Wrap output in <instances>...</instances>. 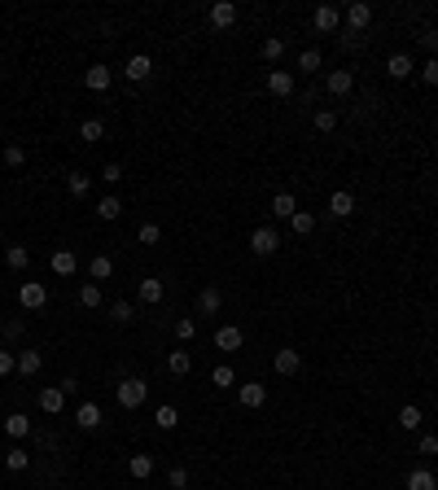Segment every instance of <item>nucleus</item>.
<instances>
[{
    "instance_id": "nucleus-38",
    "label": "nucleus",
    "mask_w": 438,
    "mask_h": 490,
    "mask_svg": "<svg viewBox=\"0 0 438 490\" xmlns=\"http://www.w3.org/2000/svg\"><path fill=\"white\" fill-rule=\"evenodd\" d=\"M210 385H219V389H233V385H237V372H233L228 364H219L215 372H210Z\"/></svg>"
},
{
    "instance_id": "nucleus-12",
    "label": "nucleus",
    "mask_w": 438,
    "mask_h": 490,
    "mask_svg": "<svg viewBox=\"0 0 438 490\" xmlns=\"http://www.w3.org/2000/svg\"><path fill=\"white\" fill-rule=\"evenodd\" d=\"M342 18L351 22V31H364V27L372 22V5H368V0H355V5H346Z\"/></svg>"
},
{
    "instance_id": "nucleus-25",
    "label": "nucleus",
    "mask_w": 438,
    "mask_h": 490,
    "mask_svg": "<svg viewBox=\"0 0 438 490\" xmlns=\"http://www.w3.org/2000/svg\"><path fill=\"white\" fill-rule=\"evenodd\" d=\"M294 210H298L294 193H277V198H272V215L277 219H294Z\"/></svg>"
},
{
    "instance_id": "nucleus-29",
    "label": "nucleus",
    "mask_w": 438,
    "mask_h": 490,
    "mask_svg": "<svg viewBox=\"0 0 438 490\" xmlns=\"http://www.w3.org/2000/svg\"><path fill=\"white\" fill-rule=\"evenodd\" d=\"M408 490H438V477L430 468H412L408 473Z\"/></svg>"
},
{
    "instance_id": "nucleus-49",
    "label": "nucleus",
    "mask_w": 438,
    "mask_h": 490,
    "mask_svg": "<svg viewBox=\"0 0 438 490\" xmlns=\"http://www.w3.org/2000/svg\"><path fill=\"white\" fill-rule=\"evenodd\" d=\"M171 486L184 490V486H189V468H171Z\"/></svg>"
},
{
    "instance_id": "nucleus-46",
    "label": "nucleus",
    "mask_w": 438,
    "mask_h": 490,
    "mask_svg": "<svg viewBox=\"0 0 438 490\" xmlns=\"http://www.w3.org/2000/svg\"><path fill=\"white\" fill-rule=\"evenodd\" d=\"M421 79H425L430 88H438V57H430L425 66H421Z\"/></svg>"
},
{
    "instance_id": "nucleus-6",
    "label": "nucleus",
    "mask_w": 438,
    "mask_h": 490,
    "mask_svg": "<svg viewBox=\"0 0 438 490\" xmlns=\"http://www.w3.org/2000/svg\"><path fill=\"white\" fill-rule=\"evenodd\" d=\"M329 215L333 219H351L355 215V193L351 188H337L333 198H329Z\"/></svg>"
},
{
    "instance_id": "nucleus-13",
    "label": "nucleus",
    "mask_w": 438,
    "mask_h": 490,
    "mask_svg": "<svg viewBox=\"0 0 438 490\" xmlns=\"http://www.w3.org/2000/svg\"><path fill=\"white\" fill-rule=\"evenodd\" d=\"M136 298H140L145 306H158L162 298H167V285H162V281H154V276H149V281H140V285H136Z\"/></svg>"
},
{
    "instance_id": "nucleus-34",
    "label": "nucleus",
    "mask_w": 438,
    "mask_h": 490,
    "mask_svg": "<svg viewBox=\"0 0 438 490\" xmlns=\"http://www.w3.org/2000/svg\"><path fill=\"white\" fill-rule=\"evenodd\" d=\"M119 215H123V202H119V198H101V202H96V219L115 223Z\"/></svg>"
},
{
    "instance_id": "nucleus-5",
    "label": "nucleus",
    "mask_w": 438,
    "mask_h": 490,
    "mask_svg": "<svg viewBox=\"0 0 438 490\" xmlns=\"http://www.w3.org/2000/svg\"><path fill=\"white\" fill-rule=\"evenodd\" d=\"M337 22H342V9H333V5H320L312 13V27L320 31V36H329V31H337Z\"/></svg>"
},
{
    "instance_id": "nucleus-31",
    "label": "nucleus",
    "mask_w": 438,
    "mask_h": 490,
    "mask_svg": "<svg viewBox=\"0 0 438 490\" xmlns=\"http://www.w3.org/2000/svg\"><path fill=\"white\" fill-rule=\"evenodd\" d=\"M40 368H44V355L40 350H22L18 355V372H22V377H36Z\"/></svg>"
},
{
    "instance_id": "nucleus-28",
    "label": "nucleus",
    "mask_w": 438,
    "mask_h": 490,
    "mask_svg": "<svg viewBox=\"0 0 438 490\" xmlns=\"http://www.w3.org/2000/svg\"><path fill=\"white\" fill-rule=\"evenodd\" d=\"M79 306H88V311H96V306H101V285H96V281H84V285H79Z\"/></svg>"
},
{
    "instance_id": "nucleus-11",
    "label": "nucleus",
    "mask_w": 438,
    "mask_h": 490,
    "mask_svg": "<svg viewBox=\"0 0 438 490\" xmlns=\"http://www.w3.org/2000/svg\"><path fill=\"white\" fill-rule=\"evenodd\" d=\"M237 399H241V407H263L268 403V385H258V381H250V385H237Z\"/></svg>"
},
{
    "instance_id": "nucleus-35",
    "label": "nucleus",
    "mask_w": 438,
    "mask_h": 490,
    "mask_svg": "<svg viewBox=\"0 0 438 490\" xmlns=\"http://www.w3.org/2000/svg\"><path fill=\"white\" fill-rule=\"evenodd\" d=\"M66 188H71V198H88V188H92V179L84 171H71L66 175Z\"/></svg>"
},
{
    "instance_id": "nucleus-17",
    "label": "nucleus",
    "mask_w": 438,
    "mask_h": 490,
    "mask_svg": "<svg viewBox=\"0 0 438 490\" xmlns=\"http://www.w3.org/2000/svg\"><path fill=\"white\" fill-rule=\"evenodd\" d=\"M219 306H224V293H219L215 285H206V289L198 293V311H202V315H215Z\"/></svg>"
},
{
    "instance_id": "nucleus-8",
    "label": "nucleus",
    "mask_w": 438,
    "mask_h": 490,
    "mask_svg": "<svg viewBox=\"0 0 438 490\" xmlns=\"http://www.w3.org/2000/svg\"><path fill=\"white\" fill-rule=\"evenodd\" d=\"M110 84H115V70H110V66H88L84 70V88L88 92H105Z\"/></svg>"
},
{
    "instance_id": "nucleus-50",
    "label": "nucleus",
    "mask_w": 438,
    "mask_h": 490,
    "mask_svg": "<svg viewBox=\"0 0 438 490\" xmlns=\"http://www.w3.org/2000/svg\"><path fill=\"white\" fill-rule=\"evenodd\" d=\"M421 44H425L430 53H434V48H438V31H421Z\"/></svg>"
},
{
    "instance_id": "nucleus-41",
    "label": "nucleus",
    "mask_w": 438,
    "mask_h": 490,
    "mask_svg": "<svg viewBox=\"0 0 438 490\" xmlns=\"http://www.w3.org/2000/svg\"><path fill=\"white\" fill-rule=\"evenodd\" d=\"M175 337H180V341H184V346H189V341H193V337H198V320H193V315H184V320H175Z\"/></svg>"
},
{
    "instance_id": "nucleus-15",
    "label": "nucleus",
    "mask_w": 438,
    "mask_h": 490,
    "mask_svg": "<svg viewBox=\"0 0 438 490\" xmlns=\"http://www.w3.org/2000/svg\"><path fill=\"white\" fill-rule=\"evenodd\" d=\"M324 88H329L333 96H346L355 88V75L351 70H329V75H324Z\"/></svg>"
},
{
    "instance_id": "nucleus-4",
    "label": "nucleus",
    "mask_w": 438,
    "mask_h": 490,
    "mask_svg": "<svg viewBox=\"0 0 438 490\" xmlns=\"http://www.w3.org/2000/svg\"><path fill=\"white\" fill-rule=\"evenodd\" d=\"M206 18H210V27H215V31H228L237 22V5H233V0H215V5L206 9Z\"/></svg>"
},
{
    "instance_id": "nucleus-2",
    "label": "nucleus",
    "mask_w": 438,
    "mask_h": 490,
    "mask_svg": "<svg viewBox=\"0 0 438 490\" xmlns=\"http://www.w3.org/2000/svg\"><path fill=\"white\" fill-rule=\"evenodd\" d=\"M250 250H254V258H268V254H277V250H281V237H277V228H254V232H250Z\"/></svg>"
},
{
    "instance_id": "nucleus-24",
    "label": "nucleus",
    "mask_w": 438,
    "mask_h": 490,
    "mask_svg": "<svg viewBox=\"0 0 438 490\" xmlns=\"http://www.w3.org/2000/svg\"><path fill=\"white\" fill-rule=\"evenodd\" d=\"M5 263H9V272H27V267H31V250H27V245H9V250H5Z\"/></svg>"
},
{
    "instance_id": "nucleus-26",
    "label": "nucleus",
    "mask_w": 438,
    "mask_h": 490,
    "mask_svg": "<svg viewBox=\"0 0 438 490\" xmlns=\"http://www.w3.org/2000/svg\"><path fill=\"white\" fill-rule=\"evenodd\" d=\"M75 420H79V429H96V424H101V407H96V403H79Z\"/></svg>"
},
{
    "instance_id": "nucleus-22",
    "label": "nucleus",
    "mask_w": 438,
    "mask_h": 490,
    "mask_svg": "<svg viewBox=\"0 0 438 490\" xmlns=\"http://www.w3.org/2000/svg\"><path fill=\"white\" fill-rule=\"evenodd\" d=\"M48 263H53L57 276H75V272H79V258H75L71 250H53V258H48Z\"/></svg>"
},
{
    "instance_id": "nucleus-9",
    "label": "nucleus",
    "mask_w": 438,
    "mask_h": 490,
    "mask_svg": "<svg viewBox=\"0 0 438 490\" xmlns=\"http://www.w3.org/2000/svg\"><path fill=\"white\" fill-rule=\"evenodd\" d=\"M123 75L132 79V84H145V79L154 75V61L145 57V53H136V57H127V66H123Z\"/></svg>"
},
{
    "instance_id": "nucleus-42",
    "label": "nucleus",
    "mask_w": 438,
    "mask_h": 490,
    "mask_svg": "<svg viewBox=\"0 0 438 490\" xmlns=\"http://www.w3.org/2000/svg\"><path fill=\"white\" fill-rule=\"evenodd\" d=\"M110 315H115V324H132V320H136L132 302H115V306H110Z\"/></svg>"
},
{
    "instance_id": "nucleus-32",
    "label": "nucleus",
    "mask_w": 438,
    "mask_h": 490,
    "mask_svg": "<svg viewBox=\"0 0 438 490\" xmlns=\"http://www.w3.org/2000/svg\"><path fill=\"white\" fill-rule=\"evenodd\" d=\"M5 433H9V438H27V433H31V420H27L22 412H9V416H5Z\"/></svg>"
},
{
    "instance_id": "nucleus-14",
    "label": "nucleus",
    "mask_w": 438,
    "mask_h": 490,
    "mask_svg": "<svg viewBox=\"0 0 438 490\" xmlns=\"http://www.w3.org/2000/svg\"><path fill=\"white\" fill-rule=\"evenodd\" d=\"M272 368H277V372H281V377H294V372L302 368V355L285 346V350H277V359H272Z\"/></svg>"
},
{
    "instance_id": "nucleus-44",
    "label": "nucleus",
    "mask_w": 438,
    "mask_h": 490,
    "mask_svg": "<svg viewBox=\"0 0 438 490\" xmlns=\"http://www.w3.org/2000/svg\"><path fill=\"white\" fill-rule=\"evenodd\" d=\"M337 127V114L333 110H316V132H333Z\"/></svg>"
},
{
    "instance_id": "nucleus-20",
    "label": "nucleus",
    "mask_w": 438,
    "mask_h": 490,
    "mask_svg": "<svg viewBox=\"0 0 438 490\" xmlns=\"http://www.w3.org/2000/svg\"><path fill=\"white\" fill-rule=\"evenodd\" d=\"M416 66H412V57L408 53H390V61H386V75H390V79H408Z\"/></svg>"
},
{
    "instance_id": "nucleus-10",
    "label": "nucleus",
    "mask_w": 438,
    "mask_h": 490,
    "mask_svg": "<svg viewBox=\"0 0 438 490\" xmlns=\"http://www.w3.org/2000/svg\"><path fill=\"white\" fill-rule=\"evenodd\" d=\"M241 341H246V333H241L237 324H219L215 329V346L219 350H241Z\"/></svg>"
},
{
    "instance_id": "nucleus-45",
    "label": "nucleus",
    "mask_w": 438,
    "mask_h": 490,
    "mask_svg": "<svg viewBox=\"0 0 438 490\" xmlns=\"http://www.w3.org/2000/svg\"><path fill=\"white\" fill-rule=\"evenodd\" d=\"M9 372H18V355H13V350H0V377H9Z\"/></svg>"
},
{
    "instance_id": "nucleus-36",
    "label": "nucleus",
    "mask_w": 438,
    "mask_h": 490,
    "mask_svg": "<svg viewBox=\"0 0 438 490\" xmlns=\"http://www.w3.org/2000/svg\"><path fill=\"white\" fill-rule=\"evenodd\" d=\"M258 53H263V61H281V57H285V40H281V36H268Z\"/></svg>"
},
{
    "instance_id": "nucleus-23",
    "label": "nucleus",
    "mask_w": 438,
    "mask_h": 490,
    "mask_svg": "<svg viewBox=\"0 0 438 490\" xmlns=\"http://www.w3.org/2000/svg\"><path fill=\"white\" fill-rule=\"evenodd\" d=\"M127 473H132L136 482H145V477H154V455H132V460H127Z\"/></svg>"
},
{
    "instance_id": "nucleus-3",
    "label": "nucleus",
    "mask_w": 438,
    "mask_h": 490,
    "mask_svg": "<svg viewBox=\"0 0 438 490\" xmlns=\"http://www.w3.org/2000/svg\"><path fill=\"white\" fill-rule=\"evenodd\" d=\"M18 302H22V311H40V306L48 302V289H44L40 281H22V289H18Z\"/></svg>"
},
{
    "instance_id": "nucleus-27",
    "label": "nucleus",
    "mask_w": 438,
    "mask_h": 490,
    "mask_svg": "<svg viewBox=\"0 0 438 490\" xmlns=\"http://www.w3.org/2000/svg\"><path fill=\"white\" fill-rule=\"evenodd\" d=\"M289 228H294V237H312L316 232V215H312V210H294Z\"/></svg>"
},
{
    "instance_id": "nucleus-47",
    "label": "nucleus",
    "mask_w": 438,
    "mask_h": 490,
    "mask_svg": "<svg viewBox=\"0 0 438 490\" xmlns=\"http://www.w3.org/2000/svg\"><path fill=\"white\" fill-rule=\"evenodd\" d=\"M101 179H105V184H119V179H123V167H119V162H105V167H101Z\"/></svg>"
},
{
    "instance_id": "nucleus-16",
    "label": "nucleus",
    "mask_w": 438,
    "mask_h": 490,
    "mask_svg": "<svg viewBox=\"0 0 438 490\" xmlns=\"http://www.w3.org/2000/svg\"><path fill=\"white\" fill-rule=\"evenodd\" d=\"M268 92L272 96H289L294 92V75L289 70H268Z\"/></svg>"
},
{
    "instance_id": "nucleus-18",
    "label": "nucleus",
    "mask_w": 438,
    "mask_h": 490,
    "mask_svg": "<svg viewBox=\"0 0 438 490\" xmlns=\"http://www.w3.org/2000/svg\"><path fill=\"white\" fill-rule=\"evenodd\" d=\"M421 424H425V416H421V407H416V403H403V407H399V429L416 433Z\"/></svg>"
},
{
    "instance_id": "nucleus-37",
    "label": "nucleus",
    "mask_w": 438,
    "mask_h": 490,
    "mask_svg": "<svg viewBox=\"0 0 438 490\" xmlns=\"http://www.w3.org/2000/svg\"><path fill=\"white\" fill-rule=\"evenodd\" d=\"M22 162H27V149H22V144H5V158H0V167H9V171H18V167H22Z\"/></svg>"
},
{
    "instance_id": "nucleus-19",
    "label": "nucleus",
    "mask_w": 438,
    "mask_h": 490,
    "mask_svg": "<svg viewBox=\"0 0 438 490\" xmlns=\"http://www.w3.org/2000/svg\"><path fill=\"white\" fill-rule=\"evenodd\" d=\"M167 372H171V377H189V372H193V355L189 350H171L167 355Z\"/></svg>"
},
{
    "instance_id": "nucleus-43",
    "label": "nucleus",
    "mask_w": 438,
    "mask_h": 490,
    "mask_svg": "<svg viewBox=\"0 0 438 490\" xmlns=\"http://www.w3.org/2000/svg\"><path fill=\"white\" fill-rule=\"evenodd\" d=\"M136 237H140V245H158V241H162V228H158V223H140Z\"/></svg>"
},
{
    "instance_id": "nucleus-30",
    "label": "nucleus",
    "mask_w": 438,
    "mask_h": 490,
    "mask_svg": "<svg viewBox=\"0 0 438 490\" xmlns=\"http://www.w3.org/2000/svg\"><path fill=\"white\" fill-rule=\"evenodd\" d=\"M101 136H105V123L101 119H84V123H79V140H84V144H96Z\"/></svg>"
},
{
    "instance_id": "nucleus-1",
    "label": "nucleus",
    "mask_w": 438,
    "mask_h": 490,
    "mask_svg": "<svg viewBox=\"0 0 438 490\" xmlns=\"http://www.w3.org/2000/svg\"><path fill=\"white\" fill-rule=\"evenodd\" d=\"M115 399H119V407H127V412H136V407L149 399V385H145L140 377H127V381H119L115 385Z\"/></svg>"
},
{
    "instance_id": "nucleus-51",
    "label": "nucleus",
    "mask_w": 438,
    "mask_h": 490,
    "mask_svg": "<svg viewBox=\"0 0 438 490\" xmlns=\"http://www.w3.org/2000/svg\"><path fill=\"white\" fill-rule=\"evenodd\" d=\"M0 329H5V320H0Z\"/></svg>"
},
{
    "instance_id": "nucleus-21",
    "label": "nucleus",
    "mask_w": 438,
    "mask_h": 490,
    "mask_svg": "<svg viewBox=\"0 0 438 490\" xmlns=\"http://www.w3.org/2000/svg\"><path fill=\"white\" fill-rule=\"evenodd\" d=\"M88 276H92L96 285H101V281H110V276H115V258H110V254H96L92 263H88Z\"/></svg>"
},
{
    "instance_id": "nucleus-33",
    "label": "nucleus",
    "mask_w": 438,
    "mask_h": 490,
    "mask_svg": "<svg viewBox=\"0 0 438 490\" xmlns=\"http://www.w3.org/2000/svg\"><path fill=\"white\" fill-rule=\"evenodd\" d=\"M154 424H158V429H167V433H171V429H175V424H180V412H175V407H171V403H162V407H158V412H154Z\"/></svg>"
},
{
    "instance_id": "nucleus-40",
    "label": "nucleus",
    "mask_w": 438,
    "mask_h": 490,
    "mask_svg": "<svg viewBox=\"0 0 438 490\" xmlns=\"http://www.w3.org/2000/svg\"><path fill=\"white\" fill-rule=\"evenodd\" d=\"M320 66H324L320 48H302V53H298V70H320Z\"/></svg>"
},
{
    "instance_id": "nucleus-39",
    "label": "nucleus",
    "mask_w": 438,
    "mask_h": 490,
    "mask_svg": "<svg viewBox=\"0 0 438 490\" xmlns=\"http://www.w3.org/2000/svg\"><path fill=\"white\" fill-rule=\"evenodd\" d=\"M27 464H31V455H27L22 447H9V455H5V468H9V473H22Z\"/></svg>"
},
{
    "instance_id": "nucleus-7",
    "label": "nucleus",
    "mask_w": 438,
    "mask_h": 490,
    "mask_svg": "<svg viewBox=\"0 0 438 490\" xmlns=\"http://www.w3.org/2000/svg\"><path fill=\"white\" fill-rule=\"evenodd\" d=\"M61 407H66V389H61V385H44V389H40V412L57 416Z\"/></svg>"
},
{
    "instance_id": "nucleus-48",
    "label": "nucleus",
    "mask_w": 438,
    "mask_h": 490,
    "mask_svg": "<svg viewBox=\"0 0 438 490\" xmlns=\"http://www.w3.org/2000/svg\"><path fill=\"white\" fill-rule=\"evenodd\" d=\"M421 455H438V433H421Z\"/></svg>"
}]
</instances>
